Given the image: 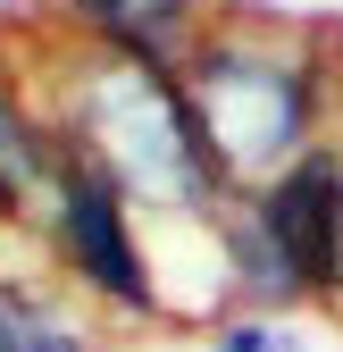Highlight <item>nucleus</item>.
Segmentation results:
<instances>
[{
	"instance_id": "3",
	"label": "nucleus",
	"mask_w": 343,
	"mask_h": 352,
	"mask_svg": "<svg viewBox=\"0 0 343 352\" xmlns=\"http://www.w3.org/2000/svg\"><path fill=\"white\" fill-rule=\"evenodd\" d=\"M42 227H51L59 269L93 302H109V311H126V319H159V285H151V260H143V235H134V201H126L93 160L59 151Z\"/></svg>"
},
{
	"instance_id": "4",
	"label": "nucleus",
	"mask_w": 343,
	"mask_h": 352,
	"mask_svg": "<svg viewBox=\"0 0 343 352\" xmlns=\"http://www.w3.org/2000/svg\"><path fill=\"white\" fill-rule=\"evenodd\" d=\"M243 201L260 218V235L285 252V269L302 277V294H335V277H343V151L310 143L293 168H276Z\"/></svg>"
},
{
	"instance_id": "6",
	"label": "nucleus",
	"mask_w": 343,
	"mask_h": 352,
	"mask_svg": "<svg viewBox=\"0 0 343 352\" xmlns=\"http://www.w3.org/2000/svg\"><path fill=\"white\" fill-rule=\"evenodd\" d=\"M218 352H302V336H293L285 319L268 311H243V319H218V336H209Z\"/></svg>"
},
{
	"instance_id": "2",
	"label": "nucleus",
	"mask_w": 343,
	"mask_h": 352,
	"mask_svg": "<svg viewBox=\"0 0 343 352\" xmlns=\"http://www.w3.org/2000/svg\"><path fill=\"white\" fill-rule=\"evenodd\" d=\"M185 109L201 126L209 160H218L226 193H260L276 168H293L310 143H318V118H327V76L310 51L293 42H268V34H201L185 67Z\"/></svg>"
},
{
	"instance_id": "1",
	"label": "nucleus",
	"mask_w": 343,
	"mask_h": 352,
	"mask_svg": "<svg viewBox=\"0 0 343 352\" xmlns=\"http://www.w3.org/2000/svg\"><path fill=\"white\" fill-rule=\"evenodd\" d=\"M59 143L75 160H93L126 201L226 210V176H218V160H209L201 126L185 109L176 67H151V59H126V51H101L93 42V59H84L75 84H67Z\"/></svg>"
},
{
	"instance_id": "5",
	"label": "nucleus",
	"mask_w": 343,
	"mask_h": 352,
	"mask_svg": "<svg viewBox=\"0 0 343 352\" xmlns=\"http://www.w3.org/2000/svg\"><path fill=\"white\" fill-rule=\"evenodd\" d=\"M218 0H75V25L84 42L126 59H151V67H185V51L201 42V17Z\"/></svg>"
}]
</instances>
